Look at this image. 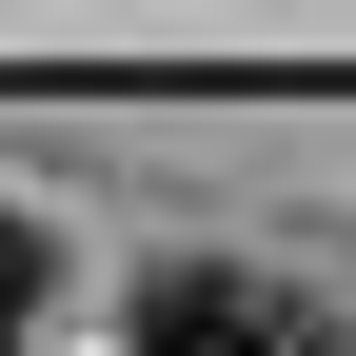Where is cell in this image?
Returning a JSON list of instances; mask_svg holds the SVG:
<instances>
[{
  "label": "cell",
  "mask_w": 356,
  "mask_h": 356,
  "mask_svg": "<svg viewBox=\"0 0 356 356\" xmlns=\"http://www.w3.org/2000/svg\"><path fill=\"white\" fill-rule=\"evenodd\" d=\"M119 356H317V317H297L257 257H159V277L119 297Z\"/></svg>",
  "instance_id": "1"
},
{
  "label": "cell",
  "mask_w": 356,
  "mask_h": 356,
  "mask_svg": "<svg viewBox=\"0 0 356 356\" xmlns=\"http://www.w3.org/2000/svg\"><path fill=\"white\" fill-rule=\"evenodd\" d=\"M40 297H60V257H40V218H20V198H0V356H20V337H40Z\"/></svg>",
  "instance_id": "2"
},
{
  "label": "cell",
  "mask_w": 356,
  "mask_h": 356,
  "mask_svg": "<svg viewBox=\"0 0 356 356\" xmlns=\"http://www.w3.org/2000/svg\"><path fill=\"white\" fill-rule=\"evenodd\" d=\"M337 356H356V337H337Z\"/></svg>",
  "instance_id": "3"
}]
</instances>
